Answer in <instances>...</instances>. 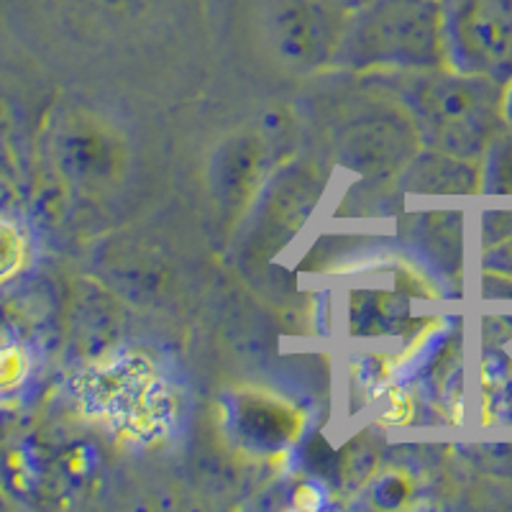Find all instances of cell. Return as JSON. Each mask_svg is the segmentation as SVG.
<instances>
[{"mask_svg":"<svg viewBox=\"0 0 512 512\" xmlns=\"http://www.w3.org/2000/svg\"><path fill=\"white\" fill-rule=\"evenodd\" d=\"M26 236L16 223L0 218V282L11 280L26 264Z\"/></svg>","mask_w":512,"mask_h":512,"instance_id":"cell-5","label":"cell"},{"mask_svg":"<svg viewBox=\"0 0 512 512\" xmlns=\"http://www.w3.org/2000/svg\"><path fill=\"white\" fill-rule=\"evenodd\" d=\"M82 408L131 443H159L180 423V397L152 361L113 354L95 361L80 382Z\"/></svg>","mask_w":512,"mask_h":512,"instance_id":"cell-1","label":"cell"},{"mask_svg":"<svg viewBox=\"0 0 512 512\" xmlns=\"http://www.w3.org/2000/svg\"><path fill=\"white\" fill-rule=\"evenodd\" d=\"M29 374V359L18 346L0 349V392H13Z\"/></svg>","mask_w":512,"mask_h":512,"instance_id":"cell-6","label":"cell"},{"mask_svg":"<svg viewBox=\"0 0 512 512\" xmlns=\"http://www.w3.org/2000/svg\"><path fill=\"white\" fill-rule=\"evenodd\" d=\"M57 152L64 172L88 185L118 177L126 162L123 141L118 139L116 131L90 116L64 123L57 139Z\"/></svg>","mask_w":512,"mask_h":512,"instance_id":"cell-3","label":"cell"},{"mask_svg":"<svg viewBox=\"0 0 512 512\" xmlns=\"http://www.w3.org/2000/svg\"><path fill=\"white\" fill-rule=\"evenodd\" d=\"M272 31L277 47L300 62H323L336 44V8L326 0H280L274 8Z\"/></svg>","mask_w":512,"mask_h":512,"instance_id":"cell-4","label":"cell"},{"mask_svg":"<svg viewBox=\"0 0 512 512\" xmlns=\"http://www.w3.org/2000/svg\"><path fill=\"white\" fill-rule=\"evenodd\" d=\"M441 31V0H374L359 41L372 54L423 57L436 49Z\"/></svg>","mask_w":512,"mask_h":512,"instance_id":"cell-2","label":"cell"}]
</instances>
